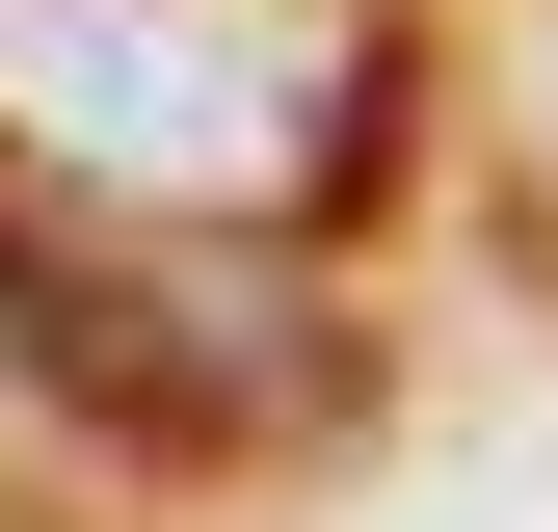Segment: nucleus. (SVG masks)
Masks as SVG:
<instances>
[{"label":"nucleus","mask_w":558,"mask_h":532,"mask_svg":"<svg viewBox=\"0 0 558 532\" xmlns=\"http://www.w3.org/2000/svg\"><path fill=\"white\" fill-rule=\"evenodd\" d=\"M0 133L133 214H266L345 133V27L293 0H0Z\"/></svg>","instance_id":"obj_1"}]
</instances>
